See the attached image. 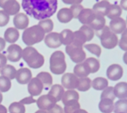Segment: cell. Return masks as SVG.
Returning a JSON list of instances; mask_svg holds the SVG:
<instances>
[{
    "instance_id": "cell-32",
    "label": "cell",
    "mask_w": 127,
    "mask_h": 113,
    "mask_svg": "<svg viewBox=\"0 0 127 113\" xmlns=\"http://www.w3.org/2000/svg\"><path fill=\"white\" fill-rule=\"evenodd\" d=\"M91 87V80L89 77L78 78V85L77 89L81 92L87 91Z\"/></svg>"
},
{
    "instance_id": "cell-42",
    "label": "cell",
    "mask_w": 127,
    "mask_h": 113,
    "mask_svg": "<svg viewBox=\"0 0 127 113\" xmlns=\"http://www.w3.org/2000/svg\"><path fill=\"white\" fill-rule=\"evenodd\" d=\"M127 30L126 29L125 30L123 31L122 33V36H121V40L119 41V47L121 50H123L124 51H127Z\"/></svg>"
},
{
    "instance_id": "cell-26",
    "label": "cell",
    "mask_w": 127,
    "mask_h": 113,
    "mask_svg": "<svg viewBox=\"0 0 127 113\" xmlns=\"http://www.w3.org/2000/svg\"><path fill=\"white\" fill-rule=\"evenodd\" d=\"M64 92H65L64 88L62 85L55 84V85L51 86V89L48 92V95L53 97L58 102V101H61Z\"/></svg>"
},
{
    "instance_id": "cell-22",
    "label": "cell",
    "mask_w": 127,
    "mask_h": 113,
    "mask_svg": "<svg viewBox=\"0 0 127 113\" xmlns=\"http://www.w3.org/2000/svg\"><path fill=\"white\" fill-rule=\"evenodd\" d=\"M19 38V32L16 28H8L4 32V40L9 43H15V42L17 41Z\"/></svg>"
},
{
    "instance_id": "cell-3",
    "label": "cell",
    "mask_w": 127,
    "mask_h": 113,
    "mask_svg": "<svg viewBox=\"0 0 127 113\" xmlns=\"http://www.w3.org/2000/svg\"><path fill=\"white\" fill-rule=\"evenodd\" d=\"M45 33L38 25H35L25 29L22 39L26 45L32 46L35 44L39 43L44 38Z\"/></svg>"
},
{
    "instance_id": "cell-15",
    "label": "cell",
    "mask_w": 127,
    "mask_h": 113,
    "mask_svg": "<svg viewBox=\"0 0 127 113\" xmlns=\"http://www.w3.org/2000/svg\"><path fill=\"white\" fill-rule=\"evenodd\" d=\"M1 8L9 15L11 16L19 13L21 6L16 0H6Z\"/></svg>"
},
{
    "instance_id": "cell-23",
    "label": "cell",
    "mask_w": 127,
    "mask_h": 113,
    "mask_svg": "<svg viewBox=\"0 0 127 113\" xmlns=\"http://www.w3.org/2000/svg\"><path fill=\"white\" fill-rule=\"evenodd\" d=\"M57 19L62 23H67L73 19V14L69 8H62L58 11Z\"/></svg>"
},
{
    "instance_id": "cell-7",
    "label": "cell",
    "mask_w": 127,
    "mask_h": 113,
    "mask_svg": "<svg viewBox=\"0 0 127 113\" xmlns=\"http://www.w3.org/2000/svg\"><path fill=\"white\" fill-rule=\"evenodd\" d=\"M36 105L40 110L48 111L53 108L57 101L53 97L49 95H42L37 99Z\"/></svg>"
},
{
    "instance_id": "cell-48",
    "label": "cell",
    "mask_w": 127,
    "mask_h": 113,
    "mask_svg": "<svg viewBox=\"0 0 127 113\" xmlns=\"http://www.w3.org/2000/svg\"><path fill=\"white\" fill-rule=\"evenodd\" d=\"M7 57L3 54L0 53V68H2L3 66H5L7 64Z\"/></svg>"
},
{
    "instance_id": "cell-13",
    "label": "cell",
    "mask_w": 127,
    "mask_h": 113,
    "mask_svg": "<svg viewBox=\"0 0 127 113\" xmlns=\"http://www.w3.org/2000/svg\"><path fill=\"white\" fill-rule=\"evenodd\" d=\"M32 76L31 71L29 68L23 67L17 71L15 79L21 85H25L31 81Z\"/></svg>"
},
{
    "instance_id": "cell-54",
    "label": "cell",
    "mask_w": 127,
    "mask_h": 113,
    "mask_svg": "<svg viewBox=\"0 0 127 113\" xmlns=\"http://www.w3.org/2000/svg\"><path fill=\"white\" fill-rule=\"evenodd\" d=\"M35 113H48V112H47V111H46L39 110V111H37L36 112H35Z\"/></svg>"
},
{
    "instance_id": "cell-5",
    "label": "cell",
    "mask_w": 127,
    "mask_h": 113,
    "mask_svg": "<svg viewBox=\"0 0 127 113\" xmlns=\"http://www.w3.org/2000/svg\"><path fill=\"white\" fill-rule=\"evenodd\" d=\"M65 55L62 51H56L52 54L50 58V69L55 75H61L66 69Z\"/></svg>"
},
{
    "instance_id": "cell-28",
    "label": "cell",
    "mask_w": 127,
    "mask_h": 113,
    "mask_svg": "<svg viewBox=\"0 0 127 113\" xmlns=\"http://www.w3.org/2000/svg\"><path fill=\"white\" fill-rule=\"evenodd\" d=\"M108 80L101 77H96L91 81V87L97 91H102L108 87Z\"/></svg>"
},
{
    "instance_id": "cell-24",
    "label": "cell",
    "mask_w": 127,
    "mask_h": 113,
    "mask_svg": "<svg viewBox=\"0 0 127 113\" xmlns=\"http://www.w3.org/2000/svg\"><path fill=\"white\" fill-rule=\"evenodd\" d=\"M114 101L109 99H102L99 103V109L102 113H111L114 109Z\"/></svg>"
},
{
    "instance_id": "cell-17",
    "label": "cell",
    "mask_w": 127,
    "mask_h": 113,
    "mask_svg": "<svg viewBox=\"0 0 127 113\" xmlns=\"http://www.w3.org/2000/svg\"><path fill=\"white\" fill-rule=\"evenodd\" d=\"M13 24L17 29H26L29 24V19L27 14L20 13L14 17Z\"/></svg>"
},
{
    "instance_id": "cell-14",
    "label": "cell",
    "mask_w": 127,
    "mask_h": 113,
    "mask_svg": "<svg viewBox=\"0 0 127 113\" xmlns=\"http://www.w3.org/2000/svg\"><path fill=\"white\" fill-rule=\"evenodd\" d=\"M45 44L50 48H57L61 46L62 43L60 39V34L58 32H50L44 36Z\"/></svg>"
},
{
    "instance_id": "cell-35",
    "label": "cell",
    "mask_w": 127,
    "mask_h": 113,
    "mask_svg": "<svg viewBox=\"0 0 127 113\" xmlns=\"http://www.w3.org/2000/svg\"><path fill=\"white\" fill-rule=\"evenodd\" d=\"M113 111L115 113H127V100L120 99L114 104Z\"/></svg>"
},
{
    "instance_id": "cell-16",
    "label": "cell",
    "mask_w": 127,
    "mask_h": 113,
    "mask_svg": "<svg viewBox=\"0 0 127 113\" xmlns=\"http://www.w3.org/2000/svg\"><path fill=\"white\" fill-rule=\"evenodd\" d=\"M79 99V93L75 90H67L64 93L62 101L64 106L71 105L77 103Z\"/></svg>"
},
{
    "instance_id": "cell-43",
    "label": "cell",
    "mask_w": 127,
    "mask_h": 113,
    "mask_svg": "<svg viewBox=\"0 0 127 113\" xmlns=\"http://www.w3.org/2000/svg\"><path fill=\"white\" fill-rule=\"evenodd\" d=\"M10 16L3 10H0V27H3L8 24Z\"/></svg>"
},
{
    "instance_id": "cell-18",
    "label": "cell",
    "mask_w": 127,
    "mask_h": 113,
    "mask_svg": "<svg viewBox=\"0 0 127 113\" xmlns=\"http://www.w3.org/2000/svg\"><path fill=\"white\" fill-rule=\"evenodd\" d=\"M110 6H111V3L107 0H103V1L96 3L93 5L92 10L95 14L105 17V16H107Z\"/></svg>"
},
{
    "instance_id": "cell-56",
    "label": "cell",
    "mask_w": 127,
    "mask_h": 113,
    "mask_svg": "<svg viewBox=\"0 0 127 113\" xmlns=\"http://www.w3.org/2000/svg\"><path fill=\"white\" fill-rule=\"evenodd\" d=\"M127 53L126 52V53L124 54V57H123V58H124V61H125V63H127V61H126V56H127Z\"/></svg>"
},
{
    "instance_id": "cell-2",
    "label": "cell",
    "mask_w": 127,
    "mask_h": 113,
    "mask_svg": "<svg viewBox=\"0 0 127 113\" xmlns=\"http://www.w3.org/2000/svg\"><path fill=\"white\" fill-rule=\"evenodd\" d=\"M22 58L32 69H38L44 63L43 56L32 46H27L23 50Z\"/></svg>"
},
{
    "instance_id": "cell-34",
    "label": "cell",
    "mask_w": 127,
    "mask_h": 113,
    "mask_svg": "<svg viewBox=\"0 0 127 113\" xmlns=\"http://www.w3.org/2000/svg\"><path fill=\"white\" fill-rule=\"evenodd\" d=\"M122 15V9L119 5L113 4L111 5L109 11L107 13V17L110 19H113L115 18L120 17Z\"/></svg>"
},
{
    "instance_id": "cell-44",
    "label": "cell",
    "mask_w": 127,
    "mask_h": 113,
    "mask_svg": "<svg viewBox=\"0 0 127 113\" xmlns=\"http://www.w3.org/2000/svg\"><path fill=\"white\" fill-rule=\"evenodd\" d=\"M70 10L72 12L73 14V18L75 19H77L79 17V13H81V11L84 9L83 7L80 4H75V5H72L70 7Z\"/></svg>"
},
{
    "instance_id": "cell-57",
    "label": "cell",
    "mask_w": 127,
    "mask_h": 113,
    "mask_svg": "<svg viewBox=\"0 0 127 113\" xmlns=\"http://www.w3.org/2000/svg\"></svg>"
},
{
    "instance_id": "cell-6",
    "label": "cell",
    "mask_w": 127,
    "mask_h": 113,
    "mask_svg": "<svg viewBox=\"0 0 127 113\" xmlns=\"http://www.w3.org/2000/svg\"><path fill=\"white\" fill-rule=\"evenodd\" d=\"M65 52L69 56L71 61L75 63H81L86 58V54L83 50V47L76 46L71 44L66 46Z\"/></svg>"
},
{
    "instance_id": "cell-30",
    "label": "cell",
    "mask_w": 127,
    "mask_h": 113,
    "mask_svg": "<svg viewBox=\"0 0 127 113\" xmlns=\"http://www.w3.org/2000/svg\"><path fill=\"white\" fill-rule=\"evenodd\" d=\"M36 77H37L38 79L41 81L44 87H45L46 88L51 87L52 85L53 79H52V75L48 72H45V71L40 72L38 74H37Z\"/></svg>"
},
{
    "instance_id": "cell-25",
    "label": "cell",
    "mask_w": 127,
    "mask_h": 113,
    "mask_svg": "<svg viewBox=\"0 0 127 113\" xmlns=\"http://www.w3.org/2000/svg\"><path fill=\"white\" fill-rule=\"evenodd\" d=\"M105 23H106V20L103 16L95 14L94 19L91 21V23L88 25V26L90 27L93 30L97 31L102 29L105 26Z\"/></svg>"
},
{
    "instance_id": "cell-8",
    "label": "cell",
    "mask_w": 127,
    "mask_h": 113,
    "mask_svg": "<svg viewBox=\"0 0 127 113\" xmlns=\"http://www.w3.org/2000/svg\"><path fill=\"white\" fill-rule=\"evenodd\" d=\"M62 86L67 90H74L78 85V77L73 73H66L64 74L61 79Z\"/></svg>"
},
{
    "instance_id": "cell-46",
    "label": "cell",
    "mask_w": 127,
    "mask_h": 113,
    "mask_svg": "<svg viewBox=\"0 0 127 113\" xmlns=\"http://www.w3.org/2000/svg\"><path fill=\"white\" fill-rule=\"evenodd\" d=\"M19 102L21 103H22L23 105H30V104H32L34 103H36V100L34 99L32 96H29V97L24 98L22 100H21Z\"/></svg>"
},
{
    "instance_id": "cell-1",
    "label": "cell",
    "mask_w": 127,
    "mask_h": 113,
    "mask_svg": "<svg viewBox=\"0 0 127 113\" xmlns=\"http://www.w3.org/2000/svg\"><path fill=\"white\" fill-rule=\"evenodd\" d=\"M22 7L27 15L42 20L53 15L58 8L57 0H22Z\"/></svg>"
},
{
    "instance_id": "cell-29",
    "label": "cell",
    "mask_w": 127,
    "mask_h": 113,
    "mask_svg": "<svg viewBox=\"0 0 127 113\" xmlns=\"http://www.w3.org/2000/svg\"><path fill=\"white\" fill-rule=\"evenodd\" d=\"M0 73L2 76H5V77L9 78L10 80H12L15 78L17 70L13 65L6 64L1 69Z\"/></svg>"
},
{
    "instance_id": "cell-52",
    "label": "cell",
    "mask_w": 127,
    "mask_h": 113,
    "mask_svg": "<svg viewBox=\"0 0 127 113\" xmlns=\"http://www.w3.org/2000/svg\"><path fill=\"white\" fill-rule=\"evenodd\" d=\"M0 113H7V110L5 106L0 104Z\"/></svg>"
},
{
    "instance_id": "cell-53",
    "label": "cell",
    "mask_w": 127,
    "mask_h": 113,
    "mask_svg": "<svg viewBox=\"0 0 127 113\" xmlns=\"http://www.w3.org/2000/svg\"><path fill=\"white\" fill-rule=\"evenodd\" d=\"M74 113H87L86 111H85V110H83V109H79L75 111Z\"/></svg>"
},
{
    "instance_id": "cell-55",
    "label": "cell",
    "mask_w": 127,
    "mask_h": 113,
    "mask_svg": "<svg viewBox=\"0 0 127 113\" xmlns=\"http://www.w3.org/2000/svg\"><path fill=\"white\" fill-rule=\"evenodd\" d=\"M2 101H3V95H2L1 93L0 92V104L2 102Z\"/></svg>"
},
{
    "instance_id": "cell-41",
    "label": "cell",
    "mask_w": 127,
    "mask_h": 113,
    "mask_svg": "<svg viewBox=\"0 0 127 113\" xmlns=\"http://www.w3.org/2000/svg\"><path fill=\"white\" fill-rule=\"evenodd\" d=\"M115 96L113 91V87H107L105 88L101 95V99H109L114 101L115 99Z\"/></svg>"
},
{
    "instance_id": "cell-20",
    "label": "cell",
    "mask_w": 127,
    "mask_h": 113,
    "mask_svg": "<svg viewBox=\"0 0 127 113\" xmlns=\"http://www.w3.org/2000/svg\"><path fill=\"white\" fill-rule=\"evenodd\" d=\"M115 97L119 99H127V83L119 82L113 87Z\"/></svg>"
},
{
    "instance_id": "cell-39",
    "label": "cell",
    "mask_w": 127,
    "mask_h": 113,
    "mask_svg": "<svg viewBox=\"0 0 127 113\" xmlns=\"http://www.w3.org/2000/svg\"><path fill=\"white\" fill-rule=\"evenodd\" d=\"M79 30H81L85 34L86 39H87V42L91 41V40L93 38V37H94L95 32L88 25H83V26H81V27H80Z\"/></svg>"
},
{
    "instance_id": "cell-27",
    "label": "cell",
    "mask_w": 127,
    "mask_h": 113,
    "mask_svg": "<svg viewBox=\"0 0 127 113\" xmlns=\"http://www.w3.org/2000/svg\"><path fill=\"white\" fill-rule=\"evenodd\" d=\"M62 44L67 46L71 44L73 40V32L69 29H64L59 34Z\"/></svg>"
},
{
    "instance_id": "cell-50",
    "label": "cell",
    "mask_w": 127,
    "mask_h": 113,
    "mask_svg": "<svg viewBox=\"0 0 127 113\" xmlns=\"http://www.w3.org/2000/svg\"><path fill=\"white\" fill-rule=\"evenodd\" d=\"M5 46H6L5 40L4 38H3L0 37V52L3 50L4 48H5Z\"/></svg>"
},
{
    "instance_id": "cell-49",
    "label": "cell",
    "mask_w": 127,
    "mask_h": 113,
    "mask_svg": "<svg viewBox=\"0 0 127 113\" xmlns=\"http://www.w3.org/2000/svg\"><path fill=\"white\" fill-rule=\"evenodd\" d=\"M64 2V3L66 5H75V4H80L83 0H62Z\"/></svg>"
},
{
    "instance_id": "cell-33",
    "label": "cell",
    "mask_w": 127,
    "mask_h": 113,
    "mask_svg": "<svg viewBox=\"0 0 127 113\" xmlns=\"http://www.w3.org/2000/svg\"><path fill=\"white\" fill-rule=\"evenodd\" d=\"M90 70V73H96L99 70L100 68V63L99 61L95 57H89L84 60Z\"/></svg>"
},
{
    "instance_id": "cell-37",
    "label": "cell",
    "mask_w": 127,
    "mask_h": 113,
    "mask_svg": "<svg viewBox=\"0 0 127 113\" xmlns=\"http://www.w3.org/2000/svg\"><path fill=\"white\" fill-rule=\"evenodd\" d=\"M25 105L20 102H13L9 107V113H25Z\"/></svg>"
},
{
    "instance_id": "cell-10",
    "label": "cell",
    "mask_w": 127,
    "mask_h": 113,
    "mask_svg": "<svg viewBox=\"0 0 127 113\" xmlns=\"http://www.w3.org/2000/svg\"><path fill=\"white\" fill-rule=\"evenodd\" d=\"M7 52V59L12 62H17L21 59L23 49L20 46L13 44L9 46Z\"/></svg>"
},
{
    "instance_id": "cell-21",
    "label": "cell",
    "mask_w": 127,
    "mask_h": 113,
    "mask_svg": "<svg viewBox=\"0 0 127 113\" xmlns=\"http://www.w3.org/2000/svg\"><path fill=\"white\" fill-rule=\"evenodd\" d=\"M73 74L78 78L87 77L90 74V70L87 64L83 61L75 65L73 68Z\"/></svg>"
},
{
    "instance_id": "cell-36",
    "label": "cell",
    "mask_w": 127,
    "mask_h": 113,
    "mask_svg": "<svg viewBox=\"0 0 127 113\" xmlns=\"http://www.w3.org/2000/svg\"><path fill=\"white\" fill-rule=\"evenodd\" d=\"M38 25L42 28L45 34L51 32L54 28L53 21L50 19L49 18L40 20Z\"/></svg>"
},
{
    "instance_id": "cell-19",
    "label": "cell",
    "mask_w": 127,
    "mask_h": 113,
    "mask_svg": "<svg viewBox=\"0 0 127 113\" xmlns=\"http://www.w3.org/2000/svg\"><path fill=\"white\" fill-rule=\"evenodd\" d=\"M95 17V13L91 9H83L79 13L78 17L79 21L83 25H88L94 19Z\"/></svg>"
},
{
    "instance_id": "cell-31",
    "label": "cell",
    "mask_w": 127,
    "mask_h": 113,
    "mask_svg": "<svg viewBox=\"0 0 127 113\" xmlns=\"http://www.w3.org/2000/svg\"><path fill=\"white\" fill-rule=\"evenodd\" d=\"M87 42L85 34L81 30H76L73 32V40L71 44L76 46L83 47V46Z\"/></svg>"
},
{
    "instance_id": "cell-11",
    "label": "cell",
    "mask_w": 127,
    "mask_h": 113,
    "mask_svg": "<svg viewBox=\"0 0 127 113\" xmlns=\"http://www.w3.org/2000/svg\"><path fill=\"white\" fill-rule=\"evenodd\" d=\"M109 28L115 34H122L124 30L127 29V22L124 19L117 17L111 21L109 23Z\"/></svg>"
},
{
    "instance_id": "cell-4",
    "label": "cell",
    "mask_w": 127,
    "mask_h": 113,
    "mask_svg": "<svg viewBox=\"0 0 127 113\" xmlns=\"http://www.w3.org/2000/svg\"><path fill=\"white\" fill-rule=\"evenodd\" d=\"M95 34L99 38L102 46L106 49H113L118 44V36L111 31L108 26L105 25L102 29L95 31Z\"/></svg>"
},
{
    "instance_id": "cell-47",
    "label": "cell",
    "mask_w": 127,
    "mask_h": 113,
    "mask_svg": "<svg viewBox=\"0 0 127 113\" xmlns=\"http://www.w3.org/2000/svg\"><path fill=\"white\" fill-rule=\"evenodd\" d=\"M48 113H64L63 108L58 105L56 104L53 108H52L50 110L47 111Z\"/></svg>"
},
{
    "instance_id": "cell-38",
    "label": "cell",
    "mask_w": 127,
    "mask_h": 113,
    "mask_svg": "<svg viewBox=\"0 0 127 113\" xmlns=\"http://www.w3.org/2000/svg\"><path fill=\"white\" fill-rule=\"evenodd\" d=\"M11 87V81L9 78L5 76H0V92L6 93Z\"/></svg>"
},
{
    "instance_id": "cell-40",
    "label": "cell",
    "mask_w": 127,
    "mask_h": 113,
    "mask_svg": "<svg viewBox=\"0 0 127 113\" xmlns=\"http://www.w3.org/2000/svg\"><path fill=\"white\" fill-rule=\"evenodd\" d=\"M84 47L89 52L95 55L97 57H100L101 54V48L99 45L96 44H85Z\"/></svg>"
},
{
    "instance_id": "cell-12",
    "label": "cell",
    "mask_w": 127,
    "mask_h": 113,
    "mask_svg": "<svg viewBox=\"0 0 127 113\" xmlns=\"http://www.w3.org/2000/svg\"><path fill=\"white\" fill-rule=\"evenodd\" d=\"M44 89V85L37 77H34L31 79L28 85V92L31 96L35 97L41 94Z\"/></svg>"
},
{
    "instance_id": "cell-45",
    "label": "cell",
    "mask_w": 127,
    "mask_h": 113,
    "mask_svg": "<svg viewBox=\"0 0 127 113\" xmlns=\"http://www.w3.org/2000/svg\"><path fill=\"white\" fill-rule=\"evenodd\" d=\"M80 109V104L79 102L68 106H64V113H74L75 111Z\"/></svg>"
},
{
    "instance_id": "cell-51",
    "label": "cell",
    "mask_w": 127,
    "mask_h": 113,
    "mask_svg": "<svg viewBox=\"0 0 127 113\" xmlns=\"http://www.w3.org/2000/svg\"><path fill=\"white\" fill-rule=\"evenodd\" d=\"M120 7L123 10H127V0H121L120 1Z\"/></svg>"
},
{
    "instance_id": "cell-9",
    "label": "cell",
    "mask_w": 127,
    "mask_h": 113,
    "mask_svg": "<svg viewBox=\"0 0 127 113\" xmlns=\"http://www.w3.org/2000/svg\"><path fill=\"white\" fill-rule=\"evenodd\" d=\"M107 76L108 79L113 81H118L123 75V68L119 64H112L107 69Z\"/></svg>"
}]
</instances>
